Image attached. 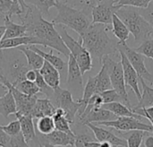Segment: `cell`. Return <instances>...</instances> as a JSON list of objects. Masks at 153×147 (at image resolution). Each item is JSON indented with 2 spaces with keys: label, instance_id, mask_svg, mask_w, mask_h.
Segmentation results:
<instances>
[{
  "label": "cell",
  "instance_id": "1",
  "mask_svg": "<svg viewBox=\"0 0 153 147\" xmlns=\"http://www.w3.org/2000/svg\"><path fill=\"white\" fill-rule=\"evenodd\" d=\"M20 21L27 26V35L36 38L40 46L51 48L65 57H69L70 51L56 29V24L53 22L47 21L35 6L30 4V7Z\"/></svg>",
  "mask_w": 153,
  "mask_h": 147
},
{
  "label": "cell",
  "instance_id": "17",
  "mask_svg": "<svg viewBox=\"0 0 153 147\" xmlns=\"http://www.w3.org/2000/svg\"><path fill=\"white\" fill-rule=\"evenodd\" d=\"M66 84L70 88L78 90L82 89V74L81 72L78 63L76 62L75 58L72 54H70L68 57Z\"/></svg>",
  "mask_w": 153,
  "mask_h": 147
},
{
  "label": "cell",
  "instance_id": "30",
  "mask_svg": "<svg viewBox=\"0 0 153 147\" xmlns=\"http://www.w3.org/2000/svg\"><path fill=\"white\" fill-rule=\"evenodd\" d=\"M95 76H96V79H97V85H98L99 93H102L104 91H107V90L113 89L108 71V69L106 68L105 66H101V69L100 70L99 74L97 75H95Z\"/></svg>",
  "mask_w": 153,
  "mask_h": 147
},
{
  "label": "cell",
  "instance_id": "27",
  "mask_svg": "<svg viewBox=\"0 0 153 147\" xmlns=\"http://www.w3.org/2000/svg\"><path fill=\"white\" fill-rule=\"evenodd\" d=\"M18 49L21 51H22V53L26 57L28 66L30 69L39 70L42 67L45 60L39 53L30 49L28 46H21V47H18Z\"/></svg>",
  "mask_w": 153,
  "mask_h": 147
},
{
  "label": "cell",
  "instance_id": "20",
  "mask_svg": "<svg viewBox=\"0 0 153 147\" xmlns=\"http://www.w3.org/2000/svg\"><path fill=\"white\" fill-rule=\"evenodd\" d=\"M16 119L19 120L20 125H21V132L26 140V142H30L32 140L37 139V135L35 131V127H34V122H33V118L31 115H21L19 113H15Z\"/></svg>",
  "mask_w": 153,
  "mask_h": 147
},
{
  "label": "cell",
  "instance_id": "34",
  "mask_svg": "<svg viewBox=\"0 0 153 147\" xmlns=\"http://www.w3.org/2000/svg\"><path fill=\"white\" fill-rule=\"evenodd\" d=\"M35 83H36V84L38 85V87H39V92H40L42 94L46 95L47 98H48V99H50V98L52 97V95H53V93H54V89H52V88L46 83L45 79L43 78L42 75L39 73V70L37 71V77H36Z\"/></svg>",
  "mask_w": 153,
  "mask_h": 147
},
{
  "label": "cell",
  "instance_id": "46",
  "mask_svg": "<svg viewBox=\"0 0 153 147\" xmlns=\"http://www.w3.org/2000/svg\"><path fill=\"white\" fill-rule=\"evenodd\" d=\"M37 71L38 70H34V69H30L27 73H26V75H25V78L29 81H32V82H35L36 80V77H37Z\"/></svg>",
  "mask_w": 153,
  "mask_h": 147
},
{
  "label": "cell",
  "instance_id": "16",
  "mask_svg": "<svg viewBox=\"0 0 153 147\" xmlns=\"http://www.w3.org/2000/svg\"><path fill=\"white\" fill-rule=\"evenodd\" d=\"M75 138H76V136H71L65 132L55 129L52 133L48 135H45V136L41 135L39 137L38 143L40 145L44 143H48L53 146L64 147L74 146Z\"/></svg>",
  "mask_w": 153,
  "mask_h": 147
},
{
  "label": "cell",
  "instance_id": "36",
  "mask_svg": "<svg viewBox=\"0 0 153 147\" xmlns=\"http://www.w3.org/2000/svg\"><path fill=\"white\" fill-rule=\"evenodd\" d=\"M153 0H117L116 6L120 8L122 6H133L136 8H146Z\"/></svg>",
  "mask_w": 153,
  "mask_h": 147
},
{
  "label": "cell",
  "instance_id": "3",
  "mask_svg": "<svg viewBox=\"0 0 153 147\" xmlns=\"http://www.w3.org/2000/svg\"><path fill=\"white\" fill-rule=\"evenodd\" d=\"M0 50V74L13 86L25 80L30 69L26 57L18 48Z\"/></svg>",
  "mask_w": 153,
  "mask_h": 147
},
{
  "label": "cell",
  "instance_id": "45",
  "mask_svg": "<svg viewBox=\"0 0 153 147\" xmlns=\"http://www.w3.org/2000/svg\"><path fill=\"white\" fill-rule=\"evenodd\" d=\"M10 138H11V137L8 136L0 127V146L6 147L10 141Z\"/></svg>",
  "mask_w": 153,
  "mask_h": 147
},
{
  "label": "cell",
  "instance_id": "35",
  "mask_svg": "<svg viewBox=\"0 0 153 147\" xmlns=\"http://www.w3.org/2000/svg\"><path fill=\"white\" fill-rule=\"evenodd\" d=\"M145 131L142 130H134L128 135L126 139L127 141V147H141L143 140L145 136Z\"/></svg>",
  "mask_w": 153,
  "mask_h": 147
},
{
  "label": "cell",
  "instance_id": "18",
  "mask_svg": "<svg viewBox=\"0 0 153 147\" xmlns=\"http://www.w3.org/2000/svg\"><path fill=\"white\" fill-rule=\"evenodd\" d=\"M56 108L53 104L50 99L45 98V99H37V101L33 107L31 116L33 119H39L42 117L49 116L53 117V115L56 112Z\"/></svg>",
  "mask_w": 153,
  "mask_h": 147
},
{
  "label": "cell",
  "instance_id": "33",
  "mask_svg": "<svg viewBox=\"0 0 153 147\" xmlns=\"http://www.w3.org/2000/svg\"><path fill=\"white\" fill-rule=\"evenodd\" d=\"M14 87L16 89H18L20 92H22L27 95H30V96H34L40 93L36 83L32 82V81H29L27 79L18 83L16 85H14Z\"/></svg>",
  "mask_w": 153,
  "mask_h": 147
},
{
  "label": "cell",
  "instance_id": "47",
  "mask_svg": "<svg viewBox=\"0 0 153 147\" xmlns=\"http://www.w3.org/2000/svg\"><path fill=\"white\" fill-rule=\"evenodd\" d=\"M83 147H100V142L99 141H88L84 143Z\"/></svg>",
  "mask_w": 153,
  "mask_h": 147
},
{
  "label": "cell",
  "instance_id": "28",
  "mask_svg": "<svg viewBox=\"0 0 153 147\" xmlns=\"http://www.w3.org/2000/svg\"><path fill=\"white\" fill-rule=\"evenodd\" d=\"M53 119L55 121V127L56 130L65 132L68 135L71 136H76L73 130L71 129L70 125H72L69 120L66 119L65 117V112L64 110H62L61 108H56L55 114L53 115Z\"/></svg>",
  "mask_w": 153,
  "mask_h": 147
},
{
  "label": "cell",
  "instance_id": "23",
  "mask_svg": "<svg viewBox=\"0 0 153 147\" xmlns=\"http://www.w3.org/2000/svg\"><path fill=\"white\" fill-rule=\"evenodd\" d=\"M101 107L103 109L110 110L111 112H113L117 117H133V118H136V119H141V120L143 118V116L134 112L132 109H130L128 106H126L123 102L116 101V102L106 103V104H103Z\"/></svg>",
  "mask_w": 153,
  "mask_h": 147
},
{
  "label": "cell",
  "instance_id": "21",
  "mask_svg": "<svg viewBox=\"0 0 153 147\" xmlns=\"http://www.w3.org/2000/svg\"><path fill=\"white\" fill-rule=\"evenodd\" d=\"M4 33L3 35V39H9V38H17V37H23L27 35V26L23 23H15L12 21L11 17L4 16Z\"/></svg>",
  "mask_w": 153,
  "mask_h": 147
},
{
  "label": "cell",
  "instance_id": "7",
  "mask_svg": "<svg viewBox=\"0 0 153 147\" xmlns=\"http://www.w3.org/2000/svg\"><path fill=\"white\" fill-rule=\"evenodd\" d=\"M100 63L102 66H105L108 71L113 89L124 99L126 105L128 106L130 109H132L133 107L131 106V103L129 101L128 93L126 88V85L125 83L124 70L121 61L117 62L113 60L109 56H105L102 57Z\"/></svg>",
  "mask_w": 153,
  "mask_h": 147
},
{
  "label": "cell",
  "instance_id": "2",
  "mask_svg": "<svg viewBox=\"0 0 153 147\" xmlns=\"http://www.w3.org/2000/svg\"><path fill=\"white\" fill-rule=\"evenodd\" d=\"M83 47L90 52L91 57L101 59L105 56L118 52L117 42L114 41L107 33V27L102 23H92L79 37Z\"/></svg>",
  "mask_w": 153,
  "mask_h": 147
},
{
  "label": "cell",
  "instance_id": "19",
  "mask_svg": "<svg viewBox=\"0 0 153 147\" xmlns=\"http://www.w3.org/2000/svg\"><path fill=\"white\" fill-rule=\"evenodd\" d=\"M39 71L42 75L46 83L52 89L55 90L60 86V80H61L60 72L50 63H48V61L45 60L42 67Z\"/></svg>",
  "mask_w": 153,
  "mask_h": 147
},
{
  "label": "cell",
  "instance_id": "26",
  "mask_svg": "<svg viewBox=\"0 0 153 147\" xmlns=\"http://www.w3.org/2000/svg\"><path fill=\"white\" fill-rule=\"evenodd\" d=\"M28 47L30 49H32V50L36 51L37 53H39L44 58V60L48 61L52 66H54L59 72H63V71H65V68H67V64L61 57H59L57 56H55L53 54V49L49 53H46V52L42 51L41 49H39V48H37L36 45H30Z\"/></svg>",
  "mask_w": 153,
  "mask_h": 147
},
{
  "label": "cell",
  "instance_id": "24",
  "mask_svg": "<svg viewBox=\"0 0 153 147\" xmlns=\"http://www.w3.org/2000/svg\"><path fill=\"white\" fill-rule=\"evenodd\" d=\"M16 112L17 107L15 100L12 93V91L9 89L8 92L0 98V115L4 119H8L9 116L15 115Z\"/></svg>",
  "mask_w": 153,
  "mask_h": 147
},
{
  "label": "cell",
  "instance_id": "15",
  "mask_svg": "<svg viewBox=\"0 0 153 147\" xmlns=\"http://www.w3.org/2000/svg\"><path fill=\"white\" fill-rule=\"evenodd\" d=\"M85 126L88 127L93 132V135L97 141L108 142L113 146L116 147H127V141L126 139L118 137L111 131L100 128V126H97L93 123H86Z\"/></svg>",
  "mask_w": 153,
  "mask_h": 147
},
{
  "label": "cell",
  "instance_id": "32",
  "mask_svg": "<svg viewBox=\"0 0 153 147\" xmlns=\"http://www.w3.org/2000/svg\"><path fill=\"white\" fill-rule=\"evenodd\" d=\"M36 127H37V129L39 132V134L44 135V136L52 133L56 129L54 119H53V117H49V116H46V117L38 119Z\"/></svg>",
  "mask_w": 153,
  "mask_h": 147
},
{
  "label": "cell",
  "instance_id": "4",
  "mask_svg": "<svg viewBox=\"0 0 153 147\" xmlns=\"http://www.w3.org/2000/svg\"><path fill=\"white\" fill-rule=\"evenodd\" d=\"M56 8L57 14L52 22L56 25L60 24L72 29L77 32L79 36L83 34L91 24L90 16L86 13L63 1L57 0Z\"/></svg>",
  "mask_w": 153,
  "mask_h": 147
},
{
  "label": "cell",
  "instance_id": "40",
  "mask_svg": "<svg viewBox=\"0 0 153 147\" xmlns=\"http://www.w3.org/2000/svg\"><path fill=\"white\" fill-rule=\"evenodd\" d=\"M6 147H30L28 145V142L24 139L22 132L19 133L16 136L11 137L10 141Z\"/></svg>",
  "mask_w": 153,
  "mask_h": 147
},
{
  "label": "cell",
  "instance_id": "37",
  "mask_svg": "<svg viewBox=\"0 0 153 147\" xmlns=\"http://www.w3.org/2000/svg\"><path fill=\"white\" fill-rule=\"evenodd\" d=\"M137 52L143 54L144 57L153 60V37L150 38L141 43V45L134 49Z\"/></svg>",
  "mask_w": 153,
  "mask_h": 147
},
{
  "label": "cell",
  "instance_id": "11",
  "mask_svg": "<svg viewBox=\"0 0 153 147\" xmlns=\"http://www.w3.org/2000/svg\"><path fill=\"white\" fill-rule=\"evenodd\" d=\"M0 83H3L4 84H5L12 91V93L14 97L16 107H17L16 113H19L21 115H25V116L31 115L33 107L38 99L37 95L30 96V95H27V94L20 92L12 84H10L4 76H2L0 78Z\"/></svg>",
  "mask_w": 153,
  "mask_h": 147
},
{
  "label": "cell",
  "instance_id": "52",
  "mask_svg": "<svg viewBox=\"0 0 153 147\" xmlns=\"http://www.w3.org/2000/svg\"><path fill=\"white\" fill-rule=\"evenodd\" d=\"M40 146H41L42 147H64V146H53V145H50V144H48V143L41 144Z\"/></svg>",
  "mask_w": 153,
  "mask_h": 147
},
{
  "label": "cell",
  "instance_id": "14",
  "mask_svg": "<svg viewBox=\"0 0 153 147\" xmlns=\"http://www.w3.org/2000/svg\"><path fill=\"white\" fill-rule=\"evenodd\" d=\"M118 117L115 115L110 110H108L106 109L100 108H90L86 107L83 113L79 117V119L82 124L85 125L86 123H98L102 121H109V120H115Z\"/></svg>",
  "mask_w": 153,
  "mask_h": 147
},
{
  "label": "cell",
  "instance_id": "43",
  "mask_svg": "<svg viewBox=\"0 0 153 147\" xmlns=\"http://www.w3.org/2000/svg\"><path fill=\"white\" fill-rule=\"evenodd\" d=\"M133 111L136 114H139L146 119H153V106L149 108H142V109H133Z\"/></svg>",
  "mask_w": 153,
  "mask_h": 147
},
{
  "label": "cell",
  "instance_id": "50",
  "mask_svg": "<svg viewBox=\"0 0 153 147\" xmlns=\"http://www.w3.org/2000/svg\"><path fill=\"white\" fill-rule=\"evenodd\" d=\"M113 146L108 142H100V147H112Z\"/></svg>",
  "mask_w": 153,
  "mask_h": 147
},
{
  "label": "cell",
  "instance_id": "44",
  "mask_svg": "<svg viewBox=\"0 0 153 147\" xmlns=\"http://www.w3.org/2000/svg\"><path fill=\"white\" fill-rule=\"evenodd\" d=\"M88 141H93V138L91 137H90V135H87V134L76 135L74 147H83L84 143H86Z\"/></svg>",
  "mask_w": 153,
  "mask_h": 147
},
{
  "label": "cell",
  "instance_id": "42",
  "mask_svg": "<svg viewBox=\"0 0 153 147\" xmlns=\"http://www.w3.org/2000/svg\"><path fill=\"white\" fill-rule=\"evenodd\" d=\"M13 5V0H0V16H8Z\"/></svg>",
  "mask_w": 153,
  "mask_h": 147
},
{
  "label": "cell",
  "instance_id": "51",
  "mask_svg": "<svg viewBox=\"0 0 153 147\" xmlns=\"http://www.w3.org/2000/svg\"><path fill=\"white\" fill-rule=\"evenodd\" d=\"M4 31H5L4 26H0V40H1L2 38H3V35H4Z\"/></svg>",
  "mask_w": 153,
  "mask_h": 147
},
{
  "label": "cell",
  "instance_id": "39",
  "mask_svg": "<svg viewBox=\"0 0 153 147\" xmlns=\"http://www.w3.org/2000/svg\"><path fill=\"white\" fill-rule=\"evenodd\" d=\"M1 128L10 137H13L18 135L19 133H21V125L18 119L13 120L12 122H10L8 125L5 126H1Z\"/></svg>",
  "mask_w": 153,
  "mask_h": 147
},
{
  "label": "cell",
  "instance_id": "53",
  "mask_svg": "<svg viewBox=\"0 0 153 147\" xmlns=\"http://www.w3.org/2000/svg\"><path fill=\"white\" fill-rule=\"evenodd\" d=\"M149 121H151V123H152V126L153 127V119H147Z\"/></svg>",
  "mask_w": 153,
  "mask_h": 147
},
{
  "label": "cell",
  "instance_id": "25",
  "mask_svg": "<svg viewBox=\"0 0 153 147\" xmlns=\"http://www.w3.org/2000/svg\"><path fill=\"white\" fill-rule=\"evenodd\" d=\"M112 32L118 39L119 43H126L129 39L130 31L125 22L116 14H113L112 18Z\"/></svg>",
  "mask_w": 153,
  "mask_h": 147
},
{
  "label": "cell",
  "instance_id": "8",
  "mask_svg": "<svg viewBox=\"0 0 153 147\" xmlns=\"http://www.w3.org/2000/svg\"><path fill=\"white\" fill-rule=\"evenodd\" d=\"M50 100L56 108H61L65 110L66 119L71 124H74L75 116L82 104L79 101H74L73 99L72 93L69 90L63 89L59 86L54 90V93Z\"/></svg>",
  "mask_w": 153,
  "mask_h": 147
},
{
  "label": "cell",
  "instance_id": "6",
  "mask_svg": "<svg viewBox=\"0 0 153 147\" xmlns=\"http://www.w3.org/2000/svg\"><path fill=\"white\" fill-rule=\"evenodd\" d=\"M60 36L62 37L65 44L68 48L70 54L74 56L76 62L78 63L81 72L84 75L86 72H89L92 68V57L90 52L83 47L82 40H76L72 36L69 35L65 26L59 24V31Z\"/></svg>",
  "mask_w": 153,
  "mask_h": 147
},
{
  "label": "cell",
  "instance_id": "9",
  "mask_svg": "<svg viewBox=\"0 0 153 147\" xmlns=\"http://www.w3.org/2000/svg\"><path fill=\"white\" fill-rule=\"evenodd\" d=\"M97 126H103L108 128H112L119 131H134V130H142L149 133H153V127L143 123L141 119L133 117H118L115 120L102 121L95 123Z\"/></svg>",
  "mask_w": 153,
  "mask_h": 147
},
{
  "label": "cell",
  "instance_id": "29",
  "mask_svg": "<svg viewBox=\"0 0 153 147\" xmlns=\"http://www.w3.org/2000/svg\"><path fill=\"white\" fill-rule=\"evenodd\" d=\"M140 82L143 87V93L142 98L139 101L138 104L135 107H133V109H142V108H149L153 106V88L147 85L146 82L140 77Z\"/></svg>",
  "mask_w": 153,
  "mask_h": 147
},
{
  "label": "cell",
  "instance_id": "41",
  "mask_svg": "<svg viewBox=\"0 0 153 147\" xmlns=\"http://www.w3.org/2000/svg\"><path fill=\"white\" fill-rule=\"evenodd\" d=\"M138 9L140 13L144 17V19L153 28V1L150 3V4L146 8H138Z\"/></svg>",
  "mask_w": 153,
  "mask_h": 147
},
{
  "label": "cell",
  "instance_id": "31",
  "mask_svg": "<svg viewBox=\"0 0 153 147\" xmlns=\"http://www.w3.org/2000/svg\"><path fill=\"white\" fill-rule=\"evenodd\" d=\"M30 4L35 6L43 15V17H48L50 15L49 9L51 7H56L57 0H25Z\"/></svg>",
  "mask_w": 153,
  "mask_h": 147
},
{
  "label": "cell",
  "instance_id": "54",
  "mask_svg": "<svg viewBox=\"0 0 153 147\" xmlns=\"http://www.w3.org/2000/svg\"><path fill=\"white\" fill-rule=\"evenodd\" d=\"M0 147H1V146H0Z\"/></svg>",
  "mask_w": 153,
  "mask_h": 147
},
{
  "label": "cell",
  "instance_id": "13",
  "mask_svg": "<svg viewBox=\"0 0 153 147\" xmlns=\"http://www.w3.org/2000/svg\"><path fill=\"white\" fill-rule=\"evenodd\" d=\"M118 52H119L121 63L123 66L126 85H128L132 89V91L137 97L138 101H140L142 98V93H141L140 88H139L140 76L137 74V72L135 71V69L133 67L131 63L129 62V60H128L127 57L126 56V54L124 53V51L121 49H118Z\"/></svg>",
  "mask_w": 153,
  "mask_h": 147
},
{
  "label": "cell",
  "instance_id": "10",
  "mask_svg": "<svg viewBox=\"0 0 153 147\" xmlns=\"http://www.w3.org/2000/svg\"><path fill=\"white\" fill-rule=\"evenodd\" d=\"M117 48L121 49L124 51L129 62L135 69L139 76L142 77L145 82H148L151 84H153V75L149 72V70L145 66V57L143 54L137 52L134 49L130 48L126 44V43L117 42Z\"/></svg>",
  "mask_w": 153,
  "mask_h": 147
},
{
  "label": "cell",
  "instance_id": "22",
  "mask_svg": "<svg viewBox=\"0 0 153 147\" xmlns=\"http://www.w3.org/2000/svg\"><path fill=\"white\" fill-rule=\"evenodd\" d=\"M30 45H39V42L36 38L31 36L3 39L0 40V50L16 49L21 46H30Z\"/></svg>",
  "mask_w": 153,
  "mask_h": 147
},
{
  "label": "cell",
  "instance_id": "38",
  "mask_svg": "<svg viewBox=\"0 0 153 147\" xmlns=\"http://www.w3.org/2000/svg\"><path fill=\"white\" fill-rule=\"evenodd\" d=\"M100 95H101V97L103 99L104 104L110 103V102H116V101H119V102L125 103L124 99L114 89H110V90L104 91V92L100 93Z\"/></svg>",
  "mask_w": 153,
  "mask_h": 147
},
{
  "label": "cell",
  "instance_id": "12",
  "mask_svg": "<svg viewBox=\"0 0 153 147\" xmlns=\"http://www.w3.org/2000/svg\"><path fill=\"white\" fill-rule=\"evenodd\" d=\"M116 3L117 0H103L96 4L91 11V22L111 24L113 14L117 10Z\"/></svg>",
  "mask_w": 153,
  "mask_h": 147
},
{
  "label": "cell",
  "instance_id": "49",
  "mask_svg": "<svg viewBox=\"0 0 153 147\" xmlns=\"http://www.w3.org/2000/svg\"><path fill=\"white\" fill-rule=\"evenodd\" d=\"M8 87L5 85V84H4L3 83H0V98L2 97V96H4L7 92H8Z\"/></svg>",
  "mask_w": 153,
  "mask_h": 147
},
{
  "label": "cell",
  "instance_id": "48",
  "mask_svg": "<svg viewBox=\"0 0 153 147\" xmlns=\"http://www.w3.org/2000/svg\"><path fill=\"white\" fill-rule=\"evenodd\" d=\"M144 147H153V136H148L145 138Z\"/></svg>",
  "mask_w": 153,
  "mask_h": 147
},
{
  "label": "cell",
  "instance_id": "5",
  "mask_svg": "<svg viewBox=\"0 0 153 147\" xmlns=\"http://www.w3.org/2000/svg\"><path fill=\"white\" fill-rule=\"evenodd\" d=\"M116 14L127 26L134 36L135 43L141 44L143 41L153 37V28L140 13L138 8L122 6L117 10Z\"/></svg>",
  "mask_w": 153,
  "mask_h": 147
}]
</instances>
